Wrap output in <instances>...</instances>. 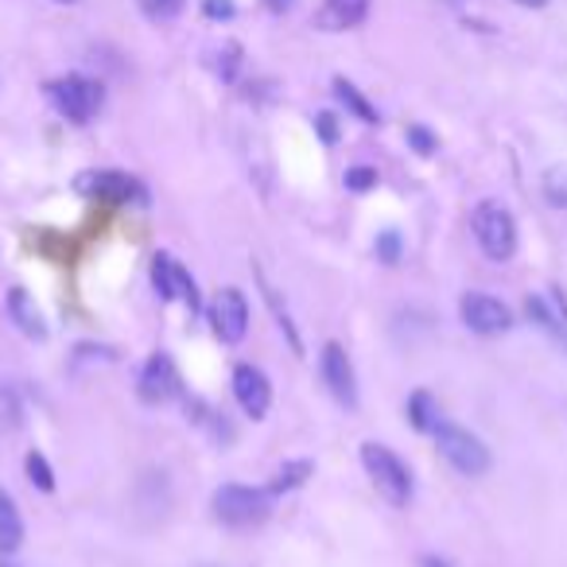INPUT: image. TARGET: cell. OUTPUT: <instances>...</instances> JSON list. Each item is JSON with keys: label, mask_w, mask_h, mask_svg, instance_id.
<instances>
[{"label": "cell", "mask_w": 567, "mask_h": 567, "mask_svg": "<svg viewBox=\"0 0 567 567\" xmlns=\"http://www.w3.org/2000/svg\"><path fill=\"white\" fill-rule=\"evenodd\" d=\"M362 466L393 509H404L412 502V471L401 463L396 451H389L385 443H362Z\"/></svg>", "instance_id": "cell-1"}, {"label": "cell", "mask_w": 567, "mask_h": 567, "mask_svg": "<svg viewBox=\"0 0 567 567\" xmlns=\"http://www.w3.org/2000/svg\"><path fill=\"white\" fill-rule=\"evenodd\" d=\"M471 229H474L478 249L486 252L489 260H497V265L513 260V252H517V218H513L502 203H482L471 218Z\"/></svg>", "instance_id": "cell-2"}, {"label": "cell", "mask_w": 567, "mask_h": 567, "mask_svg": "<svg viewBox=\"0 0 567 567\" xmlns=\"http://www.w3.org/2000/svg\"><path fill=\"white\" fill-rule=\"evenodd\" d=\"M272 513V489H257V486H221L214 494V517L229 528H252L260 520H268Z\"/></svg>", "instance_id": "cell-3"}, {"label": "cell", "mask_w": 567, "mask_h": 567, "mask_svg": "<svg viewBox=\"0 0 567 567\" xmlns=\"http://www.w3.org/2000/svg\"><path fill=\"white\" fill-rule=\"evenodd\" d=\"M48 94H51V102H55V110L63 113L66 121H74V125H90V121L102 113V102H105L102 82L86 79V74H66V79L51 82Z\"/></svg>", "instance_id": "cell-4"}, {"label": "cell", "mask_w": 567, "mask_h": 567, "mask_svg": "<svg viewBox=\"0 0 567 567\" xmlns=\"http://www.w3.org/2000/svg\"><path fill=\"white\" fill-rule=\"evenodd\" d=\"M432 435H435V447H440V455L447 458L458 474H466V478H478V474L489 471V447L474 432H466V427L447 424V420H443Z\"/></svg>", "instance_id": "cell-5"}, {"label": "cell", "mask_w": 567, "mask_h": 567, "mask_svg": "<svg viewBox=\"0 0 567 567\" xmlns=\"http://www.w3.org/2000/svg\"><path fill=\"white\" fill-rule=\"evenodd\" d=\"M152 288H156L159 300H183L190 308V316L203 308L195 280H190V272L172 257V252H156V257H152Z\"/></svg>", "instance_id": "cell-6"}, {"label": "cell", "mask_w": 567, "mask_h": 567, "mask_svg": "<svg viewBox=\"0 0 567 567\" xmlns=\"http://www.w3.org/2000/svg\"><path fill=\"white\" fill-rule=\"evenodd\" d=\"M458 316H463V323L471 327L474 334H486V339L505 334L513 327V311L486 292H466L463 300H458Z\"/></svg>", "instance_id": "cell-7"}, {"label": "cell", "mask_w": 567, "mask_h": 567, "mask_svg": "<svg viewBox=\"0 0 567 567\" xmlns=\"http://www.w3.org/2000/svg\"><path fill=\"white\" fill-rule=\"evenodd\" d=\"M319 370H323V381L331 389V396L347 409H358V378H354V362L350 354L339 347V342H327L323 354H319Z\"/></svg>", "instance_id": "cell-8"}, {"label": "cell", "mask_w": 567, "mask_h": 567, "mask_svg": "<svg viewBox=\"0 0 567 567\" xmlns=\"http://www.w3.org/2000/svg\"><path fill=\"white\" fill-rule=\"evenodd\" d=\"M210 323L214 334L221 342H229V347H237L245 339V331H249V303H245V296L237 288H221L210 308Z\"/></svg>", "instance_id": "cell-9"}, {"label": "cell", "mask_w": 567, "mask_h": 567, "mask_svg": "<svg viewBox=\"0 0 567 567\" xmlns=\"http://www.w3.org/2000/svg\"><path fill=\"white\" fill-rule=\"evenodd\" d=\"M234 396L249 420H265L268 409H272V385H268L265 373L249 362H241L234 370Z\"/></svg>", "instance_id": "cell-10"}, {"label": "cell", "mask_w": 567, "mask_h": 567, "mask_svg": "<svg viewBox=\"0 0 567 567\" xmlns=\"http://www.w3.org/2000/svg\"><path fill=\"white\" fill-rule=\"evenodd\" d=\"M141 401L144 404H164L179 393V373H175V362L167 354H152L141 370Z\"/></svg>", "instance_id": "cell-11"}, {"label": "cell", "mask_w": 567, "mask_h": 567, "mask_svg": "<svg viewBox=\"0 0 567 567\" xmlns=\"http://www.w3.org/2000/svg\"><path fill=\"white\" fill-rule=\"evenodd\" d=\"M82 190L105 198V203H144V187L133 179V175L121 172H97L82 179Z\"/></svg>", "instance_id": "cell-12"}, {"label": "cell", "mask_w": 567, "mask_h": 567, "mask_svg": "<svg viewBox=\"0 0 567 567\" xmlns=\"http://www.w3.org/2000/svg\"><path fill=\"white\" fill-rule=\"evenodd\" d=\"M370 17V0H327L316 24L323 32H350Z\"/></svg>", "instance_id": "cell-13"}, {"label": "cell", "mask_w": 567, "mask_h": 567, "mask_svg": "<svg viewBox=\"0 0 567 567\" xmlns=\"http://www.w3.org/2000/svg\"><path fill=\"white\" fill-rule=\"evenodd\" d=\"M9 319L28 334V339H48V327H43V316L35 308V300L24 292V288H12L9 292Z\"/></svg>", "instance_id": "cell-14"}, {"label": "cell", "mask_w": 567, "mask_h": 567, "mask_svg": "<svg viewBox=\"0 0 567 567\" xmlns=\"http://www.w3.org/2000/svg\"><path fill=\"white\" fill-rule=\"evenodd\" d=\"M20 544H24V517H20L9 489H0V551L9 556V551H17Z\"/></svg>", "instance_id": "cell-15"}, {"label": "cell", "mask_w": 567, "mask_h": 567, "mask_svg": "<svg viewBox=\"0 0 567 567\" xmlns=\"http://www.w3.org/2000/svg\"><path fill=\"white\" fill-rule=\"evenodd\" d=\"M409 424L416 427V432H435V427L443 424L440 404L432 401V393H412L409 396Z\"/></svg>", "instance_id": "cell-16"}, {"label": "cell", "mask_w": 567, "mask_h": 567, "mask_svg": "<svg viewBox=\"0 0 567 567\" xmlns=\"http://www.w3.org/2000/svg\"><path fill=\"white\" fill-rule=\"evenodd\" d=\"M334 97H339V102L347 105V110L354 113L358 121H365V125H378V110H373V105L365 102L362 94H358V86H354V82H347V79H334Z\"/></svg>", "instance_id": "cell-17"}, {"label": "cell", "mask_w": 567, "mask_h": 567, "mask_svg": "<svg viewBox=\"0 0 567 567\" xmlns=\"http://www.w3.org/2000/svg\"><path fill=\"white\" fill-rule=\"evenodd\" d=\"M311 471H316V466L308 463V458H296V463H284L280 471H276V478H272V497L276 494H288V489H300L303 482L311 478Z\"/></svg>", "instance_id": "cell-18"}, {"label": "cell", "mask_w": 567, "mask_h": 567, "mask_svg": "<svg viewBox=\"0 0 567 567\" xmlns=\"http://www.w3.org/2000/svg\"><path fill=\"white\" fill-rule=\"evenodd\" d=\"M24 471H28V478H32V486H40L43 494H51V489H55V471H51V463L40 455V451H28Z\"/></svg>", "instance_id": "cell-19"}, {"label": "cell", "mask_w": 567, "mask_h": 567, "mask_svg": "<svg viewBox=\"0 0 567 567\" xmlns=\"http://www.w3.org/2000/svg\"><path fill=\"white\" fill-rule=\"evenodd\" d=\"M401 234H396V229H385V234L378 237V245H373V252H378V260L381 265H396V260H401Z\"/></svg>", "instance_id": "cell-20"}, {"label": "cell", "mask_w": 567, "mask_h": 567, "mask_svg": "<svg viewBox=\"0 0 567 567\" xmlns=\"http://www.w3.org/2000/svg\"><path fill=\"white\" fill-rule=\"evenodd\" d=\"M144 9V17H152V20H172V17H179V9H183V0H136Z\"/></svg>", "instance_id": "cell-21"}, {"label": "cell", "mask_w": 567, "mask_h": 567, "mask_svg": "<svg viewBox=\"0 0 567 567\" xmlns=\"http://www.w3.org/2000/svg\"><path fill=\"white\" fill-rule=\"evenodd\" d=\"M237 63H241V48L237 43H226V48L218 51V74L226 82H234L237 79Z\"/></svg>", "instance_id": "cell-22"}, {"label": "cell", "mask_w": 567, "mask_h": 567, "mask_svg": "<svg viewBox=\"0 0 567 567\" xmlns=\"http://www.w3.org/2000/svg\"><path fill=\"white\" fill-rule=\"evenodd\" d=\"M409 144L420 152V156H432V152L440 148V141L432 136V128H424V125H409Z\"/></svg>", "instance_id": "cell-23"}, {"label": "cell", "mask_w": 567, "mask_h": 567, "mask_svg": "<svg viewBox=\"0 0 567 567\" xmlns=\"http://www.w3.org/2000/svg\"><path fill=\"white\" fill-rule=\"evenodd\" d=\"M378 183V172L373 167H350L347 172V190H370Z\"/></svg>", "instance_id": "cell-24"}, {"label": "cell", "mask_w": 567, "mask_h": 567, "mask_svg": "<svg viewBox=\"0 0 567 567\" xmlns=\"http://www.w3.org/2000/svg\"><path fill=\"white\" fill-rule=\"evenodd\" d=\"M544 190H548V203L551 206H567V179L559 172H548V183H544Z\"/></svg>", "instance_id": "cell-25"}, {"label": "cell", "mask_w": 567, "mask_h": 567, "mask_svg": "<svg viewBox=\"0 0 567 567\" xmlns=\"http://www.w3.org/2000/svg\"><path fill=\"white\" fill-rule=\"evenodd\" d=\"M316 128H319V136H323L327 144L339 141V121H334V113H319V117H316Z\"/></svg>", "instance_id": "cell-26"}, {"label": "cell", "mask_w": 567, "mask_h": 567, "mask_svg": "<svg viewBox=\"0 0 567 567\" xmlns=\"http://www.w3.org/2000/svg\"><path fill=\"white\" fill-rule=\"evenodd\" d=\"M203 12H206V17H210V20H229L237 9H234V0H206Z\"/></svg>", "instance_id": "cell-27"}, {"label": "cell", "mask_w": 567, "mask_h": 567, "mask_svg": "<svg viewBox=\"0 0 567 567\" xmlns=\"http://www.w3.org/2000/svg\"><path fill=\"white\" fill-rule=\"evenodd\" d=\"M265 4H268L272 12H288V9L296 4V0H265Z\"/></svg>", "instance_id": "cell-28"}, {"label": "cell", "mask_w": 567, "mask_h": 567, "mask_svg": "<svg viewBox=\"0 0 567 567\" xmlns=\"http://www.w3.org/2000/svg\"><path fill=\"white\" fill-rule=\"evenodd\" d=\"M420 567H451L447 559H440V556H424L420 559Z\"/></svg>", "instance_id": "cell-29"}, {"label": "cell", "mask_w": 567, "mask_h": 567, "mask_svg": "<svg viewBox=\"0 0 567 567\" xmlns=\"http://www.w3.org/2000/svg\"><path fill=\"white\" fill-rule=\"evenodd\" d=\"M517 4H525V9H544L548 0H517Z\"/></svg>", "instance_id": "cell-30"}, {"label": "cell", "mask_w": 567, "mask_h": 567, "mask_svg": "<svg viewBox=\"0 0 567 567\" xmlns=\"http://www.w3.org/2000/svg\"><path fill=\"white\" fill-rule=\"evenodd\" d=\"M66 4H71V0H66Z\"/></svg>", "instance_id": "cell-31"}]
</instances>
